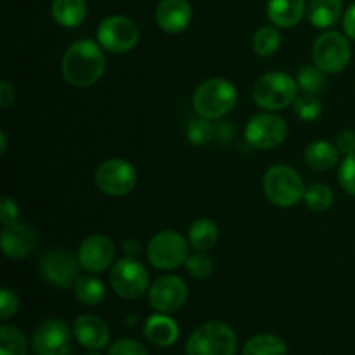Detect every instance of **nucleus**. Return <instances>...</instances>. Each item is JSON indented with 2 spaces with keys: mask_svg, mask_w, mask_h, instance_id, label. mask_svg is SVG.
Returning <instances> with one entry per match:
<instances>
[{
  "mask_svg": "<svg viewBox=\"0 0 355 355\" xmlns=\"http://www.w3.org/2000/svg\"><path fill=\"white\" fill-rule=\"evenodd\" d=\"M99 42L80 40L69 45L62 58L61 69L66 82L78 89L94 85L106 69V55Z\"/></svg>",
  "mask_w": 355,
  "mask_h": 355,
  "instance_id": "nucleus-1",
  "label": "nucleus"
},
{
  "mask_svg": "<svg viewBox=\"0 0 355 355\" xmlns=\"http://www.w3.org/2000/svg\"><path fill=\"white\" fill-rule=\"evenodd\" d=\"M238 104V89L225 78L205 80L193 96V107L198 116L220 120Z\"/></svg>",
  "mask_w": 355,
  "mask_h": 355,
  "instance_id": "nucleus-2",
  "label": "nucleus"
},
{
  "mask_svg": "<svg viewBox=\"0 0 355 355\" xmlns=\"http://www.w3.org/2000/svg\"><path fill=\"white\" fill-rule=\"evenodd\" d=\"M298 82L288 73L270 71L260 76L253 85V101L263 111H281L295 103Z\"/></svg>",
  "mask_w": 355,
  "mask_h": 355,
  "instance_id": "nucleus-3",
  "label": "nucleus"
},
{
  "mask_svg": "<svg viewBox=\"0 0 355 355\" xmlns=\"http://www.w3.org/2000/svg\"><path fill=\"white\" fill-rule=\"evenodd\" d=\"M304 179L288 165H274L263 177V193L267 200L279 208H290L305 198Z\"/></svg>",
  "mask_w": 355,
  "mask_h": 355,
  "instance_id": "nucleus-4",
  "label": "nucleus"
},
{
  "mask_svg": "<svg viewBox=\"0 0 355 355\" xmlns=\"http://www.w3.org/2000/svg\"><path fill=\"white\" fill-rule=\"evenodd\" d=\"M236 349V333L224 322L210 321L194 329L186 343V355H234Z\"/></svg>",
  "mask_w": 355,
  "mask_h": 355,
  "instance_id": "nucleus-5",
  "label": "nucleus"
},
{
  "mask_svg": "<svg viewBox=\"0 0 355 355\" xmlns=\"http://www.w3.org/2000/svg\"><path fill=\"white\" fill-rule=\"evenodd\" d=\"M350 58H352L350 42L340 31L329 30L315 38L314 47H312V59H314V64L326 75L342 73L349 66Z\"/></svg>",
  "mask_w": 355,
  "mask_h": 355,
  "instance_id": "nucleus-6",
  "label": "nucleus"
},
{
  "mask_svg": "<svg viewBox=\"0 0 355 355\" xmlns=\"http://www.w3.org/2000/svg\"><path fill=\"white\" fill-rule=\"evenodd\" d=\"M189 257V239L177 231H162L148 245V260L155 269L173 270L186 263Z\"/></svg>",
  "mask_w": 355,
  "mask_h": 355,
  "instance_id": "nucleus-7",
  "label": "nucleus"
},
{
  "mask_svg": "<svg viewBox=\"0 0 355 355\" xmlns=\"http://www.w3.org/2000/svg\"><path fill=\"white\" fill-rule=\"evenodd\" d=\"M97 42L111 54H127L139 44V28L127 16H107L97 28Z\"/></svg>",
  "mask_w": 355,
  "mask_h": 355,
  "instance_id": "nucleus-8",
  "label": "nucleus"
},
{
  "mask_svg": "<svg viewBox=\"0 0 355 355\" xmlns=\"http://www.w3.org/2000/svg\"><path fill=\"white\" fill-rule=\"evenodd\" d=\"M110 283L114 293L127 300H137L149 290V274L142 263L127 257L118 260L110 274Z\"/></svg>",
  "mask_w": 355,
  "mask_h": 355,
  "instance_id": "nucleus-9",
  "label": "nucleus"
},
{
  "mask_svg": "<svg viewBox=\"0 0 355 355\" xmlns=\"http://www.w3.org/2000/svg\"><path fill=\"white\" fill-rule=\"evenodd\" d=\"M288 135L284 118L274 111H263L248 120L245 127V139L255 149H272L283 144Z\"/></svg>",
  "mask_w": 355,
  "mask_h": 355,
  "instance_id": "nucleus-10",
  "label": "nucleus"
},
{
  "mask_svg": "<svg viewBox=\"0 0 355 355\" xmlns=\"http://www.w3.org/2000/svg\"><path fill=\"white\" fill-rule=\"evenodd\" d=\"M96 184L107 196H127L137 184V172L127 159L111 158L97 166Z\"/></svg>",
  "mask_w": 355,
  "mask_h": 355,
  "instance_id": "nucleus-11",
  "label": "nucleus"
},
{
  "mask_svg": "<svg viewBox=\"0 0 355 355\" xmlns=\"http://www.w3.org/2000/svg\"><path fill=\"white\" fill-rule=\"evenodd\" d=\"M40 272L52 286L61 288V290H68V288L75 286L76 279H78L80 272V260L78 255L68 252L64 248H54L49 250L44 257H42Z\"/></svg>",
  "mask_w": 355,
  "mask_h": 355,
  "instance_id": "nucleus-12",
  "label": "nucleus"
},
{
  "mask_svg": "<svg viewBox=\"0 0 355 355\" xmlns=\"http://www.w3.org/2000/svg\"><path fill=\"white\" fill-rule=\"evenodd\" d=\"M35 355H71L73 335L61 319H47L42 322L31 338Z\"/></svg>",
  "mask_w": 355,
  "mask_h": 355,
  "instance_id": "nucleus-13",
  "label": "nucleus"
},
{
  "mask_svg": "<svg viewBox=\"0 0 355 355\" xmlns=\"http://www.w3.org/2000/svg\"><path fill=\"white\" fill-rule=\"evenodd\" d=\"M187 300V286L180 277L162 276L149 286V305L162 314L177 312Z\"/></svg>",
  "mask_w": 355,
  "mask_h": 355,
  "instance_id": "nucleus-14",
  "label": "nucleus"
},
{
  "mask_svg": "<svg viewBox=\"0 0 355 355\" xmlns=\"http://www.w3.org/2000/svg\"><path fill=\"white\" fill-rule=\"evenodd\" d=\"M80 266L90 274H101L111 267L114 260V245L103 234H94L83 239L78 248Z\"/></svg>",
  "mask_w": 355,
  "mask_h": 355,
  "instance_id": "nucleus-15",
  "label": "nucleus"
},
{
  "mask_svg": "<svg viewBox=\"0 0 355 355\" xmlns=\"http://www.w3.org/2000/svg\"><path fill=\"white\" fill-rule=\"evenodd\" d=\"M38 232L30 224L14 222L10 225H3L0 234V246L3 255L12 260H23L37 248Z\"/></svg>",
  "mask_w": 355,
  "mask_h": 355,
  "instance_id": "nucleus-16",
  "label": "nucleus"
},
{
  "mask_svg": "<svg viewBox=\"0 0 355 355\" xmlns=\"http://www.w3.org/2000/svg\"><path fill=\"white\" fill-rule=\"evenodd\" d=\"M193 7L187 0H162L156 7V23L165 33L179 35L189 28Z\"/></svg>",
  "mask_w": 355,
  "mask_h": 355,
  "instance_id": "nucleus-17",
  "label": "nucleus"
},
{
  "mask_svg": "<svg viewBox=\"0 0 355 355\" xmlns=\"http://www.w3.org/2000/svg\"><path fill=\"white\" fill-rule=\"evenodd\" d=\"M73 335L80 345L89 350H101L110 342V329L106 322L92 314L80 315L73 324Z\"/></svg>",
  "mask_w": 355,
  "mask_h": 355,
  "instance_id": "nucleus-18",
  "label": "nucleus"
},
{
  "mask_svg": "<svg viewBox=\"0 0 355 355\" xmlns=\"http://www.w3.org/2000/svg\"><path fill=\"white\" fill-rule=\"evenodd\" d=\"M307 14L305 0H269L267 17L277 28L297 26Z\"/></svg>",
  "mask_w": 355,
  "mask_h": 355,
  "instance_id": "nucleus-19",
  "label": "nucleus"
},
{
  "mask_svg": "<svg viewBox=\"0 0 355 355\" xmlns=\"http://www.w3.org/2000/svg\"><path fill=\"white\" fill-rule=\"evenodd\" d=\"M144 335L155 345L170 347L179 338V326H177V322L172 318L158 312V314L151 315L146 321Z\"/></svg>",
  "mask_w": 355,
  "mask_h": 355,
  "instance_id": "nucleus-20",
  "label": "nucleus"
},
{
  "mask_svg": "<svg viewBox=\"0 0 355 355\" xmlns=\"http://www.w3.org/2000/svg\"><path fill=\"white\" fill-rule=\"evenodd\" d=\"M343 0H309L307 17L312 26L326 28L333 26L342 17Z\"/></svg>",
  "mask_w": 355,
  "mask_h": 355,
  "instance_id": "nucleus-21",
  "label": "nucleus"
},
{
  "mask_svg": "<svg viewBox=\"0 0 355 355\" xmlns=\"http://www.w3.org/2000/svg\"><path fill=\"white\" fill-rule=\"evenodd\" d=\"M52 19L64 28H76L85 21V0H54L51 6Z\"/></svg>",
  "mask_w": 355,
  "mask_h": 355,
  "instance_id": "nucleus-22",
  "label": "nucleus"
},
{
  "mask_svg": "<svg viewBox=\"0 0 355 355\" xmlns=\"http://www.w3.org/2000/svg\"><path fill=\"white\" fill-rule=\"evenodd\" d=\"M338 148H336V144H331L328 141H315L305 149V162L312 170H318V172L331 170L338 163Z\"/></svg>",
  "mask_w": 355,
  "mask_h": 355,
  "instance_id": "nucleus-23",
  "label": "nucleus"
},
{
  "mask_svg": "<svg viewBox=\"0 0 355 355\" xmlns=\"http://www.w3.org/2000/svg\"><path fill=\"white\" fill-rule=\"evenodd\" d=\"M187 239L189 245L198 252H208L214 248L218 241V229L217 224L210 218H198L189 225L187 231Z\"/></svg>",
  "mask_w": 355,
  "mask_h": 355,
  "instance_id": "nucleus-24",
  "label": "nucleus"
},
{
  "mask_svg": "<svg viewBox=\"0 0 355 355\" xmlns=\"http://www.w3.org/2000/svg\"><path fill=\"white\" fill-rule=\"evenodd\" d=\"M75 297L78 298L80 304L83 305H99L106 297V288L103 281L96 276H78L75 286Z\"/></svg>",
  "mask_w": 355,
  "mask_h": 355,
  "instance_id": "nucleus-25",
  "label": "nucleus"
},
{
  "mask_svg": "<svg viewBox=\"0 0 355 355\" xmlns=\"http://www.w3.org/2000/svg\"><path fill=\"white\" fill-rule=\"evenodd\" d=\"M243 355H286V343L276 335H255L246 342Z\"/></svg>",
  "mask_w": 355,
  "mask_h": 355,
  "instance_id": "nucleus-26",
  "label": "nucleus"
},
{
  "mask_svg": "<svg viewBox=\"0 0 355 355\" xmlns=\"http://www.w3.org/2000/svg\"><path fill=\"white\" fill-rule=\"evenodd\" d=\"M281 47V35L277 26L267 24V26L259 28L253 35V51L260 58H270Z\"/></svg>",
  "mask_w": 355,
  "mask_h": 355,
  "instance_id": "nucleus-27",
  "label": "nucleus"
},
{
  "mask_svg": "<svg viewBox=\"0 0 355 355\" xmlns=\"http://www.w3.org/2000/svg\"><path fill=\"white\" fill-rule=\"evenodd\" d=\"M0 355H28L26 336L16 326L0 328Z\"/></svg>",
  "mask_w": 355,
  "mask_h": 355,
  "instance_id": "nucleus-28",
  "label": "nucleus"
},
{
  "mask_svg": "<svg viewBox=\"0 0 355 355\" xmlns=\"http://www.w3.org/2000/svg\"><path fill=\"white\" fill-rule=\"evenodd\" d=\"M305 205L314 211H326L333 205V191L326 184L315 182L305 191Z\"/></svg>",
  "mask_w": 355,
  "mask_h": 355,
  "instance_id": "nucleus-29",
  "label": "nucleus"
},
{
  "mask_svg": "<svg viewBox=\"0 0 355 355\" xmlns=\"http://www.w3.org/2000/svg\"><path fill=\"white\" fill-rule=\"evenodd\" d=\"M298 87L307 94H319L326 85V73L315 64L304 66L297 76Z\"/></svg>",
  "mask_w": 355,
  "mask_h": 355,
  "instance_id": "nucleus-30",
  "label": "nucleus"
},
{
  "mask_svg": "<svg viewBox=\"0 0 355 355\" xmlns=\"http://www.w3.org/2000/svg\"><path fill=\"white\" fill-rule=\"evenodd\" d=\"M210 121L211 120L201 116L196 118V120H191L186 128L187 141L193 146H205L207 142H210L215 137V127Z\"/></svg>",
  "mask_w": 355,
  "mask_h": 355,
  "instance_id": "nucleus-31",
  "label": "nucleus"
},
{
  "mask_svg": "<svg viewBox=\"0 0 355 355\" xmlns=\"http://www.w3.org/2000/svg\"><path fill=\"white\" fill-rule=\"evenodd\" d=\"M293 106H295V113H297L298 118L304 121L318 120L322 113V104L321 101L315 97V94L304 92L302 96H297Z\"/></svg>",
  "mask_w": 355,
  "mask_h": 355,
  "instance_id": "nucleus-32",
  "label": "nucleus"
},
{
  "mask_svg": "<svg viewBox=\"0 0 355 355\" xmlns=\"http://www.w3.org/2000/svg\"><path fill=\"white\" fill-rule=\"evenodd\" d=\"M186 270L196 279H208V277L214 274V260L208 255H205L203 252L194 253V255H189L186 260Z\"/></svg>",
  "mask_w": 355,
  "mask_h": 355,
  "instance_id": "nucleus-33",
  "label": "nucleus"
},
{
  "mask_svg": "<svg viewBox=\"0 0 355 355\" xmlns=\"http://www.w3.org/2000/svg\"><path fill=\"white\" fill-rule=\"evenodd\" d=\"M19 311V298L9 288H2L0 291V319L2 321H9L10 318L17 314Z\"/></svg>",
  "mask_w": 355,
  "mask_h": 355,
  "instance_id": "nucleus-34",
  "label": "nucleus"
},
{
  "mask_svg": "<svg viewBox=\"0 0 355 355\" xmlns=\"http://www.w3.org/2000/svg\"><path fill=\"white\" fill-rule=\"evenodd\" d=\"M340 186L349 194L355 196V155L347 156L342 162V166L338 170Z\"/></svg>",
  "mask_w": 355,
  "mask_h": 355,
  "instance_id": "nucleus-35",
  "label": "nucleus"
},
{
  "mask_svg": "<svg viewBox=\"0 0 355 355\" xmlns=\"http://www.w3.org/2000/svg\"><path fill=\"white\" fill-rule=\"evenodd\" d=\"M107 355H148L144 347L139 342L130 338L116 340L113 345L107 349Z\"/></svg>",
  "mask_w": 355,
  "mask_h": 355,
  "instance_id": "nucleus-36",
  "label": "nucleus"
},
{
  "mask_svg": "<svg viewBox=\"0 0 355 355\" xmlns=\"http://www.w3.org/2000/svg\"><path fill=\"white\" fill-rule=\"evenodd\" d=\"M17 215H19V208H17L16 200L3 196L0 201V222H2V225H10L17 222Z\"/></svg>",
  "mask_w": 355,
  "mask_h": 355,
  "instance_id": "nucleus-37",
  "label": "nucleus"
},
{
  "mask_svg": "<svg viewBox=\"0 0 355 355\" xmlns=\"http://www.w3.org/2000/svg\"><path fill=\"white\" fill-rule=\"evenodd\" d=\"M336 148H338L340 155L354 156L355 155V132L354 130H342L336 135Z\"/></svg>",
  "mask_w": 355,
  "mask_h": 355,
  "instance_id": "nucleus-38",
  "label": "nucleus"
},
{
  "mask_svg": "<svg viewBox=\"0 0 355 355\" xmlns=\"http://www.w3.org/2000/svg\"><path fill=\"white\" fill-rule=\"evenodd\" d=\"M14 97H16V90H14V87L7 80H3L0 83V107L7 110L14 103Z\"/></svg>",
  "mask_w": 355,
  "mask_h": 355,
  "instance_id": "nucleus-39",
  "label": "nucleus"
},
{
  "mask_svg": "<svg viewBox=\"0 0 355 355\" xmlns=\"http://www.w3.org/2000/svg\"><path fill=\"white\" fill-rule=\"evenodd\" d=\"M343 30H345L347 37L355 40V2L347 9L345 16H343Z\"/></svg>",
  "mask_w": 355,
  "mask_h": 355,
  "instance_id": "nucleus-40",
  "label": "nucleus"
},
{
  "mask_svg": "<svg viewBox=\"0 0 355 355\" xmlns=\"http://www.w3.org/2000/svg\"><path fill=\"white\" fill-rule=\"evenodd\" d=\"M0 142H2V146H0V153H6L7 151V134L6 132H0Z\"/></svg>",
  "mask_w": 355,
  "mask_h": 355,
  "instance_id": "nucleus-41",
  "label": "nucleus"
},
{
  "mask_svg": "<svg viewBox=\"0 0 355 355\" xmlns=\"http://www.w3.org/2000/svg\"><path fill=\"white\" fill-rule=\"evenodd\" d=\"M89 355H99V354H89Z\"/></svg>",
  "mask_w": 355,
  "mask_h": 355,
  "instance_id": "nucleus-42",
  "label": "nucleus"
}]
</instances>
